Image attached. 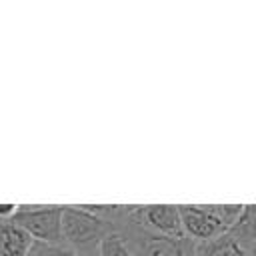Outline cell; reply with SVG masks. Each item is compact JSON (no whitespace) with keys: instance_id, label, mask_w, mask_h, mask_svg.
Returning a JSON list of instances; mask_svg holds the SVG:
<instances>
[{"instance_id":"cell-1","label":"cell","mask_w":256,"mask_h":256,"mask_svg":"<svg viewBox=\"0 0 256 256\" xmlns=\"http://www.w3.org/2000/svg\"><path fill=\"white\" fill-rule=\"evenodd\" d=\"M116 228L76 206H62V218H60V234H62V246L78 252L80 256H98L100 242L104 236L114 232Z\"/></svg>"},{"instance_id":"cell-2","label":"cell","mask_w":256,"mask_h":256,"mask_svg":"<svg viewBox=\"0 0 256 256\" xmlns=\"http://www.w3.org/2000/svg\"><path fill=\"white\" fill-rule=\"evenodd\" d=\"M132 224L144 232L168 238H184L176 204H130L122 206L116 228Z\"/></svg>"},{"instance_id":"cell-3","label":"cell","mask_w":256,"mask_h":256,"mask_svg":"<svg viewBox=\"0 0 256 256\" xmlns=\"http://www.w3.org/2000/svg\"><path fill=\"white\" fill-rule=\"evenodd\" d=\"M60 218H62V206H56V204H50V206L48 204H34V206L18 204L16 212L10 220L16 226H20L34 242L62 244Z\"/></svg>"},{"instance_id":"cell-4","label":"cell","mask_w":256,"mask_h":256,"mask_svg":"<svg viewBox=\"0 0 256 256\" xmlns=\"http://www.w3.org/2000/svg\"><path fill=\"white\" fill-rule=\"evenodd\" d=\"M134 256H194V242L188 238H168L144 232L132 224L116 228Z\"/></svg>"},{"instance_id":"cell-5","label":"cell","mask_w":256,"mask_h":256,"mask_svg":"<svg viewBox=\"0 0 256 256\" xmlns=\"http://www.w3.org/2000/svg\"><path fill=\"white\" fill-rule=\"evenodd\" d=\"M184 238L190 242H206L228 232L222 220L216 216L212 204H176Z\"/></svg>"},{"instance_id":"cell-6","label":"cell","mask_w":256,"mask_h":256,"mask_svg":"<svg viewBox=\"0 0 256 256\" xmlns=\"http://www.w3.org/2000/svg\"><path fill=\"white\" fill-rule=\"evenodd\" d=\"M232 236V240L250 256H256V216H254V204H244L240 216L226 232Z\"/></svg>"},{"instance_id":"cell-7","label":"cell","mask_w":256,"mask_h":256,"mask_svg":"<svg viewBox=\"0 0 256 256\" xmlns=\"http://www.w3.org/2000/svg\"><path fill=\"white\" fill-rule=\"evenodd\" d=\"M34 240L12 220H0V256H28Z\"/></svg>"},{"instance_id":"cell-8","label":"cell","mask_w":256,"mask_h":256,"mask_svg":"<svg viewBox=\"0 0 256 256\" xmlns=\"http://www.w3.org/2000/svg\"><path fill=\"white\" fill-rule=\"evenodd\" d=\"M194 256H250L228 234L194 244Z\"/></svg>"},{"instance_id":"cell-9","label":"cell","mask_w":256,"mask_h":256,"mask_svg":"<svg viewBox=\"0 0 256 256\" xmlns=\"http://www.w3.org/2000/svg\"><path fill=\"white\" fill-rule=\"evenodd\" d=\"M98 256H134L124 238L120 236V232H110L108 236H104V240L100 242V248H98Z\"/></svg>"},{"instance_id":"cell-10","label":"cell","mask_w":256,"mask_h":256,"mask_svg":"<svg viewBox=\"0 0 256 256\" xmlns=\"http://www.w3.org/2000/svg\"><path fill=\"white\" fill-rule=\"evenodd\" d=\"M28 256H80L78 252L62 246V244H40L34 242Z\"/></svg>"},{"instance_id":"cell-11","label":"cell","mask_w":256,"mask_h":256,"mask_svg":"<svg viewBox=\"0 0 256 256\" xmlns=\"http://www.w3.org/2000/svg\"><path fill=\"white\" fill-rule=\"evenodd\" d=\"M18 204H0V220H10L16 212Z\"/></svg>"}]
</instances>
